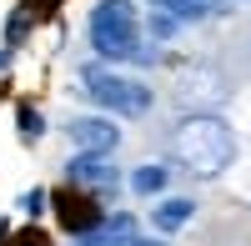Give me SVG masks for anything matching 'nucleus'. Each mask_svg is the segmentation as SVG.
I'll list each match as a JSON object with an SVG mask.
<instances>
[{"mask_svg": "<svg viewBox=\"0 0 251 246\" xmlns=\"http://www.w3.org/2000/svg\"><path fill=\"white\" fill-rule=\"evenodd\" d=\"M86 30H91L96 55H106V60H151V50L141 40V15L131 0H100L86 20Z\"/></svg>", "mask_w": 251, "mask_h": 246, "instance_id": "f257e3e1", "label": "nucleus"}, {"mask_svg": "<svg viewBox=\"0 0 251 246\" xmlns=\"http://www.w3.org/2000/svg\"><path fill=\"white\" fill-rule=\"evenodd\" d=\"M171 151H176V161H186L191 171L216 176L226 161L236 156V136H231V126L216 121V116H191V121H181Z\"/></svg>", "mask_w": 251, "mask_h": 246, "instance_id": "f03ea898", "label": "nucleus"}, {"mask_svg": "<svg viewBox=\"0 0 251 246\" xmlns=\"http://www.w3.org/2000/svg\"><path fill=\"white\" fill-rule=\"evenodd\" d=\"M80 86H86V96L96 100V106H106L116 116H141L146 106H151V91L141 86V80H126L106 66H86L80 71Z\"/></svg>", "mask_w": 251, "mask_h": 246, "instance_id": "7ed1b4c3", "label": "nucleus"}, {"mask_svg": "<svg viewBox=\"0 0 251 246\" xmlns=\"http://www.w3.org/2000/svg\"><path fill=\"white\" fill-rule=\"evenodd\" d=\"M66 131H71V141H75V151H91V156L116 151V141H121V131L111 126L106 116H75Z\"/></svg>", "mask_w": 251, "mask_h": 246, "instance_id": "20e7f679", "label": "nucleus"}, {"mask_svg": "<svg viewBox=\"0 0 251 246\" xmlns=\"http://www.w3.org/2000/svg\"><path fill=\"white\" fill-rule=\"evenodd\" d=\"M55 211H60V226L75 231V236H86V231H96L100 221H106L100 206H96L91 196H80V191H60V196H55Z\"/></svg>", "mask_w": 251, "mask_h": 246, "instance_id": "39448f33", "label": "nucleus"}, {"mask_svg": "<svg viewBox=\"0 0 251 246\" xmlns=\"http://www.w3.org/2000/svg\"><path fill=\"white\" fill-rule=\"evenodd\" d=\"M75 246H156V241H141V236H136V221L121 211V216H106L96 231L75 236Z\"/></svg>", "mask_w": 251, "mask_h": 246, "instance_id": "423d86ee", "label": "nucleus"}, {"mask_svg": "<svg viewBox=\"0 0 251 246\" xmlns=\"http://www.w3.org/2000/svg\"><path fill=\"white\" fill-rule=\"evenodd\" d=\"M66 171H71L75 186H111V181H116V171L106 166V156H91V151H80Z\"/></svg>", "mask_w": 251, "mask_h": 246, "instance_id": "0eeeda50", "label": "nucleus"}, {"mask_svg": "<svg viewBox=\"0 0 251 246\" xmlns=\"http://www.w3.org/2000/svg\"><path fill=\"white\" fill-rule=\"evenodd\" d=\"M191 216H196V201H186V196H171V201H161V206L151 211L156 231H181Z\"/></svg>", "mask_w": 251, "mask_h": 246, "instance_id": "6e6552de", "label": "nucleus"}, {"mask_svg": "<svg viewBox=\"0 0 251 246\" xmlns=\"http://www.w3.org/2000/svg\"><path fill=\"white\" fill-rule=\"evenodd\" d=\"M156 10H166V15H176V20H201V15H211L221 0H151Z\"/></svg>", "mask_w": 251, "mask_h": 246, "instance_id": "1a4fd4ad", "label": "nucleus"}, {"mask_svg": "<svg viewBox=\"0 0 251 246\" xmlns=\"http://www.w3.org/2000/svg\"><path fill=\"white\" fill-rule=\"evenodd\" d=\"M166 181H171V171H166V166H141V171L131 176V191H136V196H161Z\"/></svg>", "mask_w": 251, "mask_h": 246, "instance_id": "9d476101", "label": "nucleus"}, {"mask_svg": "<svg viewBox=\"0 0 251 246\" xmlns=\"http://www.w3.org/2000/svg\"><path fill=\"white\" fill-rule=\"evenodd\" d=\"M15 121H20V141H35V136H40V116H35L30 106H20Z\"/></svg>", "mask_w": 251, "mask_h": 246, "instance_id": "9b49d317", "label": "nucleus"}, {"mask_svg": "<svg viewBox=\"0 0 251 246\" xmlns=\"http://www.w3.org/2000/svg\"><path fill=\"white\" fill-rule=\"evenodd\" d=\"M146 30H151V35H171V30H176V15H166V10H151Z\"/></svg>", "mask_w": 251, "mask_h": 246, "instance_id": "f8f14e48", "label": "nucleus"}, {"mask_svg": "<svg viewBox=\"0 0 251 246\" xmlns=\"http://www.w3.org/2000/svg\"><path fill=\"white\" fill-rule=\"evenodd\" d=\"M20 211H25V216H40V211H46V191H25V196H20Z\"/></svg>", "mask_w": 251, "mask_h": 246, "instance_id": "ddd939ff", "label": "nucleus"}, {"mask_svg": "<svg viewBox=\"0 0 251 246\" xmlns=\"http://www.w3.org/2000/svg\"><path fill=\"white\" fill-rule=\"evenodd\" d=\"M55 5H60V0H30V5H25V10H30V15H50Z\"/></svg>", "mask_w": 251, "mask_h": 246, "instance_id": "4468645a", "label": "nucleus"}]
</instances>
